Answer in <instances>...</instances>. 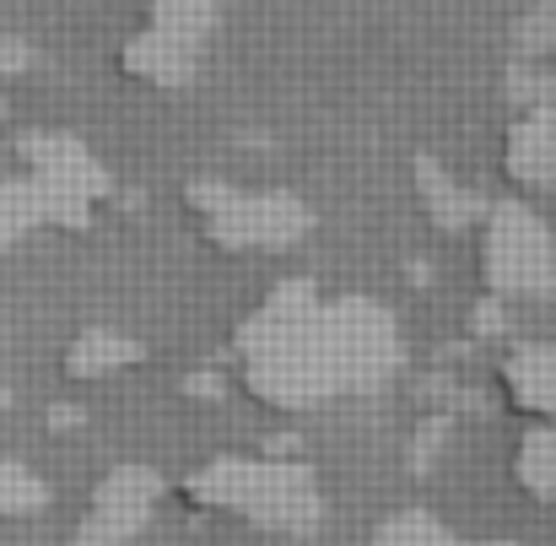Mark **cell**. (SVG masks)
Returning <instances> with one entry per match:
<instances>
[{
    "mask_svg": "<svg viewBox=\"0 0 556 546\" xmlns=\"http://www.w3.org/2000/svg\"><path fill=\"white\" fill-rule=\"evenodd\" d=\"M163 498H168V482H163L152 466H119V471H109V476L87 493V509H81L76 536H81V546L136 542V536L157 520Z\"/></svg>",
    "mask_w": 556,
    "mask_h": 546,
    "instance_id": "8992f818",
    "label": "cell"
},
{
    "mask_svg": "<svg viewBox=\"0 0 556 546\" xmlns=\"http://www.w3.org/2000/svg\"><path fill=\"white\" fill-rule=\"evenodd\" d=\"M232 358L254 406L303 417L378 389L400 363V342L368 298H319L308 282H276L243 314Z\"/></svg>",
    "mask_w": 556,
    "mask_h": 546,
    "instance_id": "6da1fadb",
    "label": "cell"
},
{
    "mask_svg": "<svg viewBox=\"0 0 556 546\" xmlns=\"http://www.w3.org/2000/svg\"><path fill=\"white\" fill-rule=\"evenodd\" d=\"M194 233L222 255H276L308 233V211L287 189H243V184L200 179L185 189Z\"/></svg>",
    "mask_w": 556,
    "mask_h": 546,
    "instance_id": "277c9868",
    "label": "cell"
},
{
    "mask_svg": "<svg viewBox=\"0 0 556 546\" xmlns=\"http://www.w3.org/2000/svg\"><path fill=\"white\" fill-rule=\"evenodd\" d=\"M497 389L514 417L556 422V342H514L497 363Z\"/></svg>",
    "mask_w": 556,
    "mask_h": 546,
    "instance_id": "ba28073f",
    "label": "cell"
},
{
    "mask_svg": "<svg viewBox=\"0 0 556 546\" xmlns=\"http://www.w3.org/2000/svg\"><path fill=\"white\" fill-rule=\"evenodd\" d=\"M476 282L497 303H541L556 293V238L530 200H492L481 206L476 227Z\"/></svg>",
    "mask_w": 556,
    "mask_h": 546,
    "instance_id": "3957f363",
    "label": "cell"
},
{
    "mask_svg": "<svg viewBox=\"0 0 556 546\" xmlns=\"http://www.w3.org/2000/svg\"><path fill=\"white\" fill-rule=\"evenodd\" d=\"M43 509V482L16 466V460H0V520H22V514H38Z\"/></svg>",
    "mask_w": 556,
    "mask_h": 546,
    "instance_id": "4fadbf2b",
    "label": "cell"
},
{
    "mask_svg": "<svg viewBox=\"0 0 556 546\" xmlns=\"http://www.w3.org/2000/svg\"><path fill=\"white\" fill-rule=\"evenodd\" d=\"M508 471H514V487L530 504L556 509V422H525Z\"/></svg>",
    "mask_w": 556,
    "mask_h": 546,
    "instance_id": "8fae6325",
    "label": "cell"
},
{
    "mask_svg": "<svg viewBox=\"0 0 556 546\" xmlns=\"http://www.w3.org/2000/svg\"><path fill=\"white\" fill-rule=\"evenodd\" d=\"M416 206H421V216H427L438 233L476 227V216H481L476 189L465 179H454L448 169H438V163H421V169H416Z\"/></svg>",
    "mask_w": 556,
    "mask_h": 546,
    "instance_id": "30bf717a",
    "label": "cell"
},
{
    "mask_svg": "<svg viewBox=\"0 0 556 546\" xmlns=\"http://www.w3.org/2000/svg\"><path fill=\"white\" fill-rule=\"evenodd\" d=\"M519 49L525 54H552L556 49V0H535L530 11H525V22H519Z\"/></svg>",
    "mask_w": 556,
    "mask_h": 546,
    "instance_id": "5bb4252c",
    "label": "cell"
},
{
    "mask_svg": "<svg viewBox=\"0 0 556 546\" xmlns=\"http://www.w3.org/2000/svg\"><path fill=\"white\" fill-rule=\"evenodd\" d=\"M147 363V347L136 336H119V331H81L65 352V379H81V384H109V379H125L130 368Z\"/></svg>",
    "mask_w": 556,
    "mask_h": 546,
    "instance_id": "9c48e42d",
    "label": "cell"
},
{
    "mask_svg": "<svg viewBox=\"0 0 556 546\" xmlns=\"http://www.w3.org/2000/svg\"><path fill=\"white\" fill-rule=\"evenodd\" d=\"M211 22H216L211 0H147L141 22L119 44V71L136 87H152V92L189 87L194 60L211 38Z\"/></svg>",
    "mask_w": 556,
    "mask_h": 546,
    "instance_id": "5b68a950",
    "label": "cell"
},
{
    "mask_svg": "<svg viewBox=\"0 0 556 546\" xmlns=\"http://www.w3.org/2000/svg\"><path fill=\"white\" fill-rule=\"evenodd\" d=\"M497 169L519 200H556V103H535L508 120L497 141Z\"/></svg>",
    "mask_w": 556,
    "mask_h": 546,
    "instance_id": "52a82bcc",
    "label": "cell"
},
{
    "mask_svg": "<svg viewBox=\"0 0 556 546\" xmlns=\"http://www.w3.org/2000/svg\"><path fill=\"white\" fill-rule=\"evenodd\" d=\"M179 504L254 536H308L325 514L319 476L281 455H211L179 476Z\"/></svg>",
    "mask_w": 556,
    "mask_h": 546,
    "instance_id": "7a4b0ae2",
    "label": "cell"
},
{
    "mask_svg": "<svg viewBox=\"0 0 556 546\" xmlns=\"http://www.w3.org/2000/svg\"><path fill=\"white\" fill-rule=\"evenodd\" d=\"M372 546H486V542H465V536H454L443 520H432V514H421V509H400V514H389V520L372 531Z\"/></svg>",
    "mask_w": 556,
    "mask_h": 546,
    "instance_id": "7c38bea8",
    "label": "cell"
}]
</instances>
